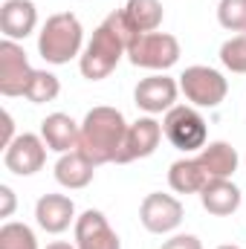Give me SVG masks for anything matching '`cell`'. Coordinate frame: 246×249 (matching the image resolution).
Wrapping results in <instances>:
<instances>
[{
	"label": "cell",
	"instance_id": "1",
	"mask_svg": "<svg viewBox=\"0 0 246 249\" xmlns=\"http://www.w3.org/2000/svg\"><path fill=\"white\" fill-rule=\"evenodd\" d=\"M241 157L238 148H232L229 142L217 139L209 142L203 151H197L194 157H185L171 162L168 168V186L174 194H200L203 188L214 180H232V174L238 171Z\"/></svg>",
	"mask_w": 246,
	"mask_h": 249
},
{
	"label": "cell",
	"instance_id": "2",
	"mask_svg": "<svg viewBox=\"0 0 246 249\" xmlns=\"http://www.w3.org/2000/svg\"><path fill=\"white\" fill-rule=\"evenodd\" d=\"M139 38V32L130 26V20L124 18V9L110 12L96 29L93 38L87 41L81 58H78V70L87 81H102L107 78L119 61L127 55V47Z\"/></svg>",
	"mask_w": 246,
	"mask_h": 249
},
{
	"label": "cell",
	"instance_id": "3",
	"mask_svg": "<svg viewBox=\"0 0 246 249\" xmlns=\"http://www.w3.org/2000/svg\"><path fill=\"white\" fill-rule=\"evenodd\" d=\"M127 122H124L122 110L110 107V105H99L93 110H87L81 133H78V151L99 168L107 162H116L119 151H122Z\"/></svg>",
	"mask_w": 246,
	"mask_h": 249
},
{
	"label": "cell",
	"instance_id": "4",
	"mask_svg": "<svg viewBox=\"0 0 246 249\" xmlns=\"http://www.w3.org/2000/svg\"><path fill=\"white\" fill-rule=\"evenodd\" d=\"M84 53V26L72 12L50 15L38 32V55L53 67L70 64Z\"/></svg>",
	"mask_w": 246,
	"mask_h": 249
},
{
	"label": "cell",
	"instance_id": "5",
	"mask_svg": "<svg viewBox=\"0 0 246 249\" xmlns=\"http://www.w3.org/2000/svg\"><path fill=\"white\" fill-rule=\"evenodd\" d=\"M162 133L183 154H197L209 145V124L194 105H174L162 119Z\"/></svg>",
	"mask_w": 246,
	"mask_h": 249
},
{
	"label": "cell",
	"instance_id": "6",
	"mask_svg": "<svg viewBox=\"0 0 246 249\" xmlns=\"http://www.w3.org/2000/svg\"><path fill=\"white\" fill-rule=\"evenodd\" d=\"M180 90L188 99V105H194L197 110L200 107H220L226 93H229V81L220 70L214 67H206V64H194V67H185V72L180 75Z\"/></svg>",
	"mask_w": 246,
	"mask_h": 249
},
{
	"label": "cell",
	"instance_id": "7",
	"mask_svg": "<svg viewBox=\"0 0 246 249\" xmlns=\"http://www.w3.org/2000/svg\"><path fill=\"white\" fill-rule=\"evenodd\" d=\"M183 50H180V41L168 32H145L139 35L130 47H127V61L133 67H142V70H154V72H165L171 70L174 64L180 61Z\"/></svg>",
	"mask_w": 246,
	"mask_h": 249
},
{
	"label": "cell",
	"instance_id": "8",
	"mask_svg": "<svg viewBox=\"0 0 246 249\" xmlns=\"http://www.w3.org/2000/svg\"><path fill=\"white\" fill-rule=\"evenodd\" d=\"M47 162V142L41 133H18L6 148H3V165L6 171L18 177H32L44 168Z\"/></svg>",
	"mask_w": 246,
	"mask_h": 249
},
{
	"label": "cell",
	"instance_id": "9",
	"mask_svg": "<svg viewBox=\"0 0 246 249\" xmlns=\"http://www.w3.org/2000/svg\"><path fill=\"white\" fill-rule=\"evenodd\" d=\"M183 214H185L183 203L174 194H162V191L145 194V200L139 206V220L151 235H168V232L180 229Z\"/></svg>",
	"mask_w": 246,
	"mask_h": 249
},
{
	"label": "cell",
	"instance_id": "10",
	"mask_svg": "<svg viewBox=\"0 0 246 249\" xmlns=\"http://www.w3.org/2000/svg\"><path fill=\"white\" fill-rule=\"evenodd\" d=\"M35 70L26 58L23 47L18 41H9L3 38L0 41V93L3 96H23L29 81H32Z\"/></svg>",
	"mask_w": 246,
	"mask_h": 249
},
{
	"label": "cell",
	"instance_id": "11",
	"mask_svg": "<svg viewBox=\"0 0 246 249\" xmlns=\"http://www.w3.org/2000/svg\"><path fill=\"white\" fill-rule=\"evenodd\" d=\"M177 96H180V81H174L171 75L165 72H154L148 78H142L133 90V102L139 110H145L148 116H159V113H168L174 105H177Z\"/></svg>",
	"mask_w": 246,
	"mask_h": 249
},
{
	"label": "cell",
	"instance_id": "12",
	"mask_svg": "<svg viewBox=\"0 0 246 249\" xmlns=\"http://www.w3.org/2000/svg\"><path fill=\"white\" fill-rule=\"evenodd\" d=\"M162 136H165V133H162V122H157L154 116L136 119L133 124H127V133H124L122 151H119L116 162H119V165H127V162H133V160L151 157V154L159 148Z\"/></svg>",
	"mask_w": 246,
	"mask_h": 249
},
{
	"label": "cell",
	"instance_id": "13",
	"mask_svg": "<svg viewBox=\"0 0 246 249\" xmlns=\"http://www.w3.org/2000/svg\"><path fill=\"white\" fill-rule=\"evenodd\" d=\"M72 235H75V247L78 249H122L119 235L113 232V226L107 223V217L99 209L81 212L75 217Z\"/></svg>",
	"mask_w": 246,
	"mask_h": 249
},
{
	"label": "cell",
	"instance_id": "14",
	"mask_svg": "<svg viewBox=\"0 0 246 249\" xmlns=\"http://www.w3.org/2000/svg\"><path fill=\"white\" fill-rule=\"evenodd\" d=\"M35 223L50 235H61L70 226H75V203L67 194H44V197H38Z\"/></svg>",
	"mask_w": 246,
	"mask_h": 249
},
{
	"label": "cell",
	"instance_id": "15",
	"mask_svg": "<svg viewBox=\"0 0 246 249\" xmlns=\"http://www.w3.org/2000/svg\"><path fill=\"white\" fill-rule=\"evenodd\" d=\"M38 26V6L32 0H6L0 6V32L9 41H23Z\"/></svg>",
	"mask_w": 246,
	"mask_h": 249
},
{
	"label": "cell",
	"instance_id": "16",
	"mask_svg": "<svg viewBox=\"0 0 246 249\" xmlns=\"http://www.w3.org/2000/svg\"><path fill=\"white\" fill-rule=\"evenodd\" d=\"M78 133H81V124L72 116H67V113H50L41 122V136H44L47 148L55 151V154L75 151L78 148Z\"/></svg>",
	"mask_w": 246,
	"mask_h": 249
},
{
	"label": "cell",
	"instance_id": "17",
	"mask_svg": "<svg viewBox=\"0 0 246 249\" xmlns=\"http://www.w3.org/2000/svg\"><path fill=\"white\" fill-rule=\"evenodd\" d=\"M93 174H96V165L78 148L70 151V154H61L58 162H55V180H58V186L70 188V191L87 188L93 183Z\"/></svg>",
	"mask_w": 246,
	"mask_h": 249
},
{
	"label": "cell",
	"instance_id": "18",
	"mask_svg": "<svg viewBox=\"0 0 246 249\" xmlns=\"http://www.w3.org/2000/svg\"><path fill=\"white\" fill-rule=\"evenodd\" d=\"M241 188L235 186L232 180H214L200 191V203L209 214L214 217H229L241 209Z\"/></svg>",
	"mask_w": 246,
	"mask_h": 249
},
{
	"label": "cell",
	"instance_id": "19",
	"mask_svg": "<svg viewBox=\"0 0 246 249\" xmlns=\"http://www.w3.org/2000/svg\"><path fill=\"white\" fill-rule=\"evenodd\" d=\"M124 18L130 20V26L145 35V32H157L162 26L165 9L159 0H127L124 3Z\"/></svg>",
	"mask_w": 246,
	"mask_h": 249
},
{
	"label": "cell",
	"instance_id": "20",
	"mask_svg": "<svg viewBox=\"0 0 246 249\" xmlns=\"http://www.w3.org/2000/svg\"><path fill=\"white\" fill-rule=\"evenodd\" d=\"M58 93H61L58 75L50 72V70H35V75H32V81H29V87H26L23 96H26L32 105H47V102H55Z\"/></svg>",
	"mask_w": 246,
	"mask_h": 249
},
{
	"label": "cell",
	"instance_id": "21",
	"mask_svg": "<svg viewBox=\"0 0 246 249\" xmlns=\"http://www.w3.org/2000/svg\"><path fill=\"white\" fill-rule=\"evenodd\" d=\"M0 249H38V238L26 223L6 220L0 226Z\"/></svg>",
	"mask_w": 246,
	"mask_h": 249
},
{
	"label": "cell",
	"instance_id": "22",
	"mask_svg": "<svg viewBox=\"0 0 246 249\" xmlns=\"http://www.w3.org/2000/svg\"><path fill=\"white\" fill-rule=\"evenodd\" d=\"M220 64L229 72L246 75V32L229 38V41H223V47H220Z\"/></svg>",
	"mask_w": 246,
	"mask_h": 249
},
{
	"label": "cell",
	"instance_id": "23",
	"mask_svg": "<svg viewBox=\"0 0 246 249\" xmlns=\"http://www.w3.org/2000/svg\"><path fill=\"white\" fill-rule=\"evenodd\" d=\"M217 23L226 32H246V0H220Z\"/></svg>",
	"mask_w": 246,
	"mask_h": 249
},
{
	"label": "cell",
	"instance_id": "24",
	"mask_svg": "<svg viewBox=\"0 0 246 249\" xmlns=\"http://www.w3.org/2000/svg\"><path fill=\"white\" fill-rule=\"evenodd\" d=\"M159 249H203V241L197 235H171Z\"/></svg>",
	"mask_w": 246,
	"mask_h": 249
},
{
	"label": "cell",
	"instance_id": "25",
	"mask_svg": "<svg viewBox=\"0 0 246 249\" xmlns=\"http://www.w3.org/2000/svg\"><path fill=\"white\" fill-rule=\"evenodd\" d=\"M15 209H18V197H15V191L9 186H0V217H12L15 214Z\"/></svg>",
	"mask_w": 246,
	"mask_h": 249
},
{
	"label": "cell",
	"instance_id": "26",
	"mask_svg": "<svg viewBox=\"0 0 246 249\" xmlns=\"http://www.w3.org/2000/svg\"><path fill=\"white\" fill-rule=\"evenodd\" d=\"M15 136H18V133H15V119H12V113H9V110H3V142H0V145L6 148Z\"/></svg>",
	"mask_w": 246,
	"mask_h": 249
},
{
	"label": "cell",
	"instance_id": "27",
	"mask_svg": "<svg viewBox=\"0 0 246 249\" xmlns=\"http://www.w3.org/2000/svg\"><path fill=\"white\" fill-rule=\"evenodd\" d=\"M47 249H78L75 244H67V241H53V244H47Z\"/></svg>",
	"mask_w": 246,
	"mask_h": 249
},
{
	"label": "cell",
	"instance_id": "28",
	"mask_svg": "<svg viewBox=\"0 0 246 249\" xmlns=\"http://www.w3.org/2000/svg\"><path fill=\"white\" fill-rule=\"evenodd\" d=\"M217 249H241V247H235V244H220Z\"/></svg>",
	"mask_w": 246,
	"mask_h": 249
}]
</instances>
